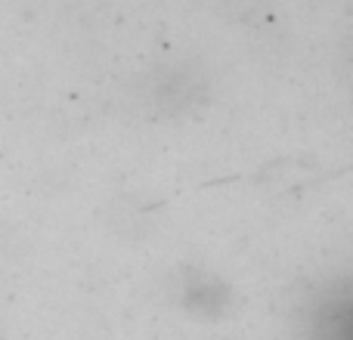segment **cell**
Wrapping results in <instances>:
<instances>
[{"instance_id":"obj_1","label":"cell","mask_w":353,"mask_h":340,"mask_svg":"<svg viewBox=\"0 0 353 340\" xmlns=\"http://www.w3.org/2000/svg\"><path fill=\"white\" fill-rule=\"evenodd\" d=\"M310 325L313 340H353V281L319 300Z\"/></svg>"}]
</instances>
